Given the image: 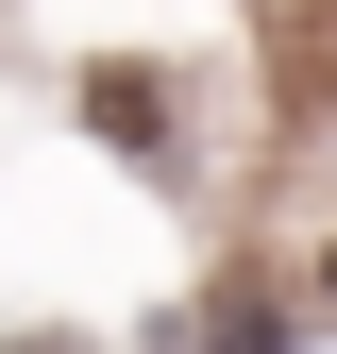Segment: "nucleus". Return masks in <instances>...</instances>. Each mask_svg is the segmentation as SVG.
<instances>
[{
  "label": "nucleus",
  "mask_w": 337,
  "mask_h": 354,
  "mask_svg": "<svg viewBox=\"0 0 337 354\" xmlns=\"http://www.w3.org/2000/svg\"><path fill=\"white\" fill-rule=\"evenodd\" d=\"M320 321H337V253H320Z\"/></svg>",
  "instance_id": "obj_1"
}]
</instances>
